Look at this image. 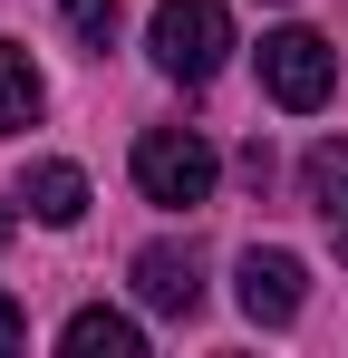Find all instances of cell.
I'll use <instances>...</instances> for the list:
<instances>
[{
	"instance_id": "cell-1",
	"label": "cell",
	"mask_w": 348,
	"mask_h": 358,
	"mask_svg": "<svg viewBox=\"0 0 348 358\" xmlns=\"http://www.w3.org/2000/svg\"><path fill=\"white\" fill-rule=\"evenodd\" d=\"M213 175H223V155H213L194 126H145V136H136V194H145V203L194 213V203H213Z\"/></svg>"
},
{
	"instance_id": "cell-2",
	"label": "cell",
	"mask_w": 348,
	"mask_h": 358,
	"mask_svg": "<svg viewBox=\"0 0 348 358\" xmlns=\"http://www.w3.org/2000/svg\"><path fill=\"white\" fill-rule=\"evenodd\" d=\"M145 49H155V68H165V78L203 87V78L232 59V10H223V0H155Z\"/></svg>"
},
{
	"instance_id": "cell-3",
	"label": "cell",
	"mask_w": 348,
	"mask_h": 358,
	"mask_svg": "<svg viewBox=\"0 0 348 358\" xmlns=\"http://www.w3.org/2000/svg\"><path fill=\"white\" fill-rule=\"evenodd\" d=\"M261 87L281 97L290 117H310V107H329V87H339V49H329L319 29H271V39H261Z\"/></svg>"
},
{
	"instance_id": "cell-4",
	"label": "cell",
	"mask_w": 348,
	"mask_h": 358,
	"mask_svg": "<svg viewBox=\"0 0 348 358\" xmlns=\"http://www.w3.org/2000/svg\"><path fill=\"white\" fill-rule=\"evenodd\" d=\"M232 300H242V320H252V329H290V320H300V300H310L300 252H281V242H252V252L232 262Z\"/></svg>"
},
{
	"instance_id": "cell-5",
	"label": "cell",
	"mask_w": 348,
	"mask_h": 358,
	"mask_svg": "<svg viewBox=\"0 0 348 358\" xmlns=\"http://www.w3.org/2000/svg\"><path fill=\"white\" fill-rule=\"evenodd\" d=\"M136 300L165 310V320H194V300H203V262H194V242H145V252H136Z\"/></svg>"
},
{
	"instance_id": "cell-6",
	"label": "cell",
	"mask_w": 348,
	"mask_h": 358,
	"mask_svg": "<svg viewBox=\"0 0 348 358\" xmlns=\"http://www.w3.org/2000/svg\"><path fill=\"white\" fill-rule=\"evenodd\" d=\"M58 349L68 358H145V329H136L126 310H78V320L58 329Z\"/></svg>"
},
{
	"instance_id": "cell-7",
	"label": "cell",
	"mask_w": 348,
	"mask_h": 358,
	"mask_svg": "<svg viewBox=\"0 0 348 358\" xmlns=\"http://www.w3.org/2000/svg\"><path fill=\"white\" fill-rule=\"evenodd\" d=\"M29 213H39L49 233L87 223V175H78V165H29Z\"/></svg>"
},
{
	"instance_id": "cell-8",
	"label": "cell",
	"mask_w": 348,
	"mask_h": 358,
	"mask_svg": "<svg viewBox=\"0 0 348 358\" xmlns=\"http://www.w3.org/2000/svg\"><path fill=\"white\" fill-rule=\"evenodd\" d=\"M300 194H310V213H348V136H319L310 155H300Z\"/></svg>"
},
{
	"instance_id": "cell-9",
	"label": "cell",
	"mask_w": 348,
	"mask_h": 358,
	"mask_svg": "<svg viewBox=\"0 0 348 358\" xmlns=\"http://www.w3.org/2000/svg\"><path fill=\"white\" fill-rule=\"evenodd\" d=\"M39 107H49V87H39V68H29V49H10V39H0V136L39 126Z\"/></svg>"
},
{
	"instance_id": "cell-10",
	"label": "cell",
	"mask_w": 348,
	"mask_h": 358,
	"mask_svg": "<svg viewBox=\"0 0 348 358\" xmlns=\"http://www.w3.org/2000/svg\"><path fill=\"white\" fill-rule=\"evenodd\" d=\"M58 20L78 49H116V0H58Z\"/></svg>"
},
{
	"instance_id": "cell-11",
	"label": "cell",
	"mask_w": 348,
	"mask_h": 358,
	"mask_svg": "<svg viewBox=\"0 0 348 358\" xmlns=\"http://www.w3.org/2000/svg\"><path fill=\"white\" fill-rule=\"evenodd\" d=\"M20 339H29V320H20V300H10V291H0V358H10V349H20Z\"/></svg>"
},
{
	"instance_id": "cell-12",
	"label": "cell",
	"mask_w": 348,
	"mask_h": 358,
	"mask_svg": "<svg viewBox=\"0 0 348 358\" xmlns=\"http://www.w3.org/2000/svg\"><path fill=\"white\" fill-rule=\"evenodd\" d=\"M10 223H20V213H10V203H0V242H10Z\"/></svg>"
},
{
	"instance_id": "cell-13",
	"label": "cell",
	"mask_w": 348,
	"mask_h": 358,
	"mask_svg": "<svg viewBox=\"0 0 348 358\" xmlns=\"http://www.w3.org/2000/svg\"><path fill=\"white\" fill-rule=\"evenodd\" d=\"M339 233H348V213H339Z\"/></svg>"
}]
</instances>
